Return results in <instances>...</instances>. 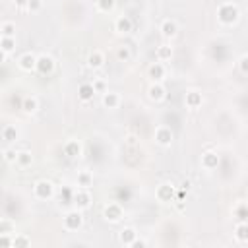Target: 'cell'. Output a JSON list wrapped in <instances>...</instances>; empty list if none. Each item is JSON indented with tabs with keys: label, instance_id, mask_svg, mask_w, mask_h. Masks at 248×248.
Segmentation results:
<instances>
[{
	"label": "cell",
	"instance_id": "obj_4",
	"mask_svg": "<svg viewBox=\"0 0 248 248\" xmlns=\"http://www.w3.org/2000/svg\"><path fill=\"white\" fill-rule=\"evenodd\" d=\"M174 196H176V186H174L172 182H161V184L155 188V198H157L161 203L174 202Z\"/></svg>",
	"mask_w": 248,
	"mask_h": 248
},
{
	"label": "cell",
	"instance_id": "obj_6",
	"mask_svg": "<svg viewBox=\"0 0 248 248\" xmlns=\"http://www.w3.org/2000/svg\"><path fill=\"white\" fill-rule=\"evenodd\" d=\"M153 138H155V141H157L159 145H163V147H169V145H172L174 134H172V130H170L169 126L161 124V126H157V128H155V132H153Z\"/></svg>",
	"mask_w": 248,
	"mask_h": 248
},
{
	"label": "cell",
	"instance_id": "obj_8",
	"mask_svg": "<svg viewBox=\"0 0 248 248\" xmlns=\"http://www.w3.org/2000/svg\"><path fill=\"white\" fill-rule=\"evenodd\" d=\"M74 202H76V207L78 209H89L91 207V202H93V196L89 194V188H79L76 194H74Z\"/></svg>",
	"mask_w": 248,
	"mask_h": 248
},
{
	"label": "cell",
	"instance_id": "obj_28",
	"mask_svg": "<svg viewBox=\"0 0 248 248\" xmlns=\"http://www.w3.org/2000/svg\"><path fill=\"white\" fill-rule=\"evenodd\" d=\"M12 246H16V248H25V246H31V238L27 236V234H16L14 232V236H12Z\"/></svg>",
	"mask_w": 248,
	"mask_h": 248
},
{
	"label": "cell",
	"instance_id": "obj_11",
	"mask_svg": "<svg viewBox=\"0 0 248 248\" xmlns=\"http://www.w3.org/2000/svg\"><path fill=\"white\" fill-rule=\"evenodd\" d=\"M101 105L105 107V108H118L120 107V93H116V91H105V93H101Z\"/></svg>",
	"mask_w": 248,
	"mask_h": 248
},
{
	"label": "cell",
	"instance_id": "obj_15",
	"mask_svg": "<svg viewBox=\"0 0 248 248\" xmlns=\"http://www.w3.org/2000/svg\"><path fill=\"white\" fill-rule=\"evenodd\" d=\"M132 27H134V23H132V19L128 16H118L114 19V31L118 35H128L132 31Z\"/></svg>",
	"mask_w": 248,
	"mask_h": 248
},
{
	"label": "cell",
	"instance_id": "obj_30",
	"mask_svg": "<svg viewBox=\"0 0 248 248\" xmlns=\"http://www.w3.org/2000/svg\"><path fill=\"white\" fill-rule=\"evenodd\" d=\"M16 223L12 219H0V234H14Z\"/></svg>",
	"mask_w": 248,
	"mask_h": 248
},
{
	"label": "cell",
	"instance_id": "obj_24",
	"mask_svg": "<svg viewBox=\"0 0 248 248\" xmlns=\"http://www.w3.org/2000/svg\"><path fill=\"white\" fill-rule=\"evenodd\" d=\"M16 163L19 165V167H31V163H33V155H31V151L29 149H19L17 151V157H16Z\"/></svg>",
	"mask_w": 248,
	"mask_h": 248
},
{
	"label": "cell",
	"instance_id": "obj_1",
	"mask_svg": "<svg viewBox=\"0 0 248 248\" xmlns=\"http://www.w3.org/2000/svg\"><path fill=\"white\" fill-rule=\"evenodd\" d=\"M238 17H240V10H238V6L234 2H223V4H219V8H217V19L223 25H232Z\"/></svg>",
	"mask_w": 248,
	"mask_h": 248
},
{
	"label": "cell",
	"instance_id": "obj_16",
	"mask_svg": "<svg viewBox=\"0 0 248 248\" xmlns=\"http://www.w3.org/2000/svg\"><path fill=\"white\" fill-rule=\"evenodd\" d=\"M200 163H202V167H203L205 170H213V169H217V165H219V155H217L215 151H205V153H202Z\"/></svg>",
	"mask_w": 248,
	"mask_h": 248
},
{
	"label": "cell",
	"instance_id": "obj_29",
	"mask_svg": "<svg viewBox=\"0 0 248 248\" xmlns=\"http://www.w3.org/2000/svg\"><path fill=\"white\" fill-rule=\"evenodd\" d=\"M95 6H97V10H99V12L108 14V12H112V10H114L116 0H95Z\"/></svg>",
	"mask_w": 248,
	"mask_h": 248
},
{
	"label": "cell",
	"instance_id": "obj_2",
	"mask_svg": "<svg viewBox=\"0 0 248 248\" xmlns=\"http://www.w3.org/2000/svg\"><path fill=\"white\" fill-rule=\"evenodd\" d=\"M33 194L37 200H50L54 196V182L52 180H46V178H41L33 184Z\"/></svg>",
	"mask_w": 248,
	"mask_h": 248
},
{
	"label": "cell",
	"instance_id": "obj_41",
	"mask_svg": "<svg viewBox=\"0 0 248 248\" xmlns=\"http://www.w3.org/2000/svg\"><path fill=\"white\" fill-rule=\"evenodd\" d=\"M190 188H192V182H190V180H182V182H180V190H184V192H188Z\"/></svg>",
	"mask_w": 248,
	"mask_h": 248
},
{
	"label": "cell",
	"instance_id": "obj_26",
	"mask_svg": "<svg viewBox=\"0 0 248 248\" xmlns=\"http://www.w3.org/2000/svg\"><path fill=\"white\" fill-rule=\"evenodd\" d=\"M2 138H4L6 141L14 143V141L19 138V130H17L14 124H8V126H4V130H2Z\"/></svg>",
	"mask_w": 248,
	"mask_h": 248
},
{
	"label": "cell",
	"instance_id": "obj_25",
	"mask_svg": "<svg viewBox=\"0 0 248 248\" xmlns=\"http://www.w3.org/2000/svg\"><path fill=\"white\" fill-rule=\"evenodd\" d=\"M155 56H157L159 62H167V60H170V58H172V46H170V45H161V46H157Z\"/></svg>",
	"mask_w": 248,
	"mask_h": 248
},
{
	"label": "cell",
	"instance_id": "obj_40",
	"mask_svg": "<svg viewBox=\"0 0 248 248\" xmlns=\"http://www.w3.org/2000/svg\"><path fill=\"white\" fill-rule=\"evenodd\" d=\"M126 143H128V145H136V143H138V138H136L134 134H130V136H126Z\"/></svg>",
	"mask_w": 248,
	"mask_h": 248
},
{
	"label": "cell",
	"instance_id": "obj_43",
	"mask_svg": "<svg viewBox=\"0 0 248 248\" xmlns=\"http://www.w3.org/2000/svg\"><path fill=\"white\" fill-rule=\"evenodd\" d=\"M6 58H8V54H6V52L0 48V64H2V62H6Z\"/></svg>",
	"mask_w": 248,
	"mask_h": 248
},
{
	"label": "cell",
	"instance_id": "obj_7",
	"mask_svg": "<svg viewBox=\"0 0 248 248\" xmlns=\"http://www.w3.org/2000/svg\"><path fill=\"white\" fill-rule=\"evenodd\" d=\"M35 70L43 76L50 74L54 70V58L50 54H37V64H35Z\"/></svg>",
	"mask_w": 248,
	"mask_h": 248
},
{
	"label": "cell",
	"instance_id": "obj_17",
	"mask_svg": "<svg viewBox=\"0 0 248 248\" xmlns=\"http://www.w3.org/2000/svg\"><path fill=\"white\" fill-rule=\"evenodd\" d=\"M105 52L103 50H93L89 56H87V66L91 68V70H99V68H103L105 66Z\"/></svg>",
	"mask_w": 248,
	"mask_h": 248
},
{
	"label": "cell",
	"instance_id": "obj_38",
	"mask_svg": "<svg viewBox=\"0 0 248 248\" xmlns=\"http://www.w3.org/2000/svg\"><path fill=\"white\" fill-rule=\"evenodd\" d=\"M12 236L14 234H0V246H12Z\"/></svg>",
	"mask_w": 248,
	"mask_h": 248
},
{
	"label": "cell",
	"instance_id": "obj_18",
	"mask_svg": "<svg viewBox=\"0 0 248 248\" xmlns=\"http://www.w3.org/2000/svg\"><path fill=\"white\" fill-rule=\"evenodd\" d=\"M202 103H203V97H202V93L200 91H186V95H184V105L188 107V108H198V107H202Z\"/></svg>",
	"mask_w": 248,
	"mask_h": 248
},
{
	"label": "cell",
	"instance_id": "obj_27",
	"mask_svg": "<svg viewBox=\"0 0 248 248\" xmlns=\"http://www.w3.org/2000/svg\"><path fill=\"white\" fill-rule=\"evenodd\" d=\"M0 48L6 54H12L16 50V37H0Z\"/></svg>",
	"mask_w": 248,
	"mask_h": 248
},
{
	"label": "cell",
	"instance_id": "obj_3",
	"mask_svg": "<svg viewBox=\"0 0 248 248\" xmlns=\"http://www.w3.org/2000/svg\"><path fill=\"white\" fill-rule=\"evenodd\" d=\"M62 225H64V229L66 231H78V229H81V225H83V215H81V209H70V211H66L64 213V217H62Z\"/></svg>",
	"mask_w": 248,
	"mask_h": 248
},
{
	"label": "cell",
	"instance_id": "obj_23",
	"mask_svg": "<svg viewBox=\"0 0 248 248\" xmlns=\"http://www.w3.org/2000/svg\"><path fill=\"white\" fill-rule=\"evenodd\" d=\"M234 236H236V240L238 242H248V225H246V221H238L236 225H234Z\"/></svg>",
	"mask_w": 248,
	"mask_h": 248
},
{
	"label": "cell",
	"instance_id": "obj_36",
	"mask_svg": "<svg viewBox=\"0 0 248 248\" xmlns=\"http://www.w3.org/2000/svg\"><path fill=\"white\" fill-rule=\"evenodd\" d=\"M4 159L8 161V163H16V157H17V151L16 149H12V147H8V149H4Z\"/></svg>",
	"mask_w": 248,
	"mask_h": 248
},
{
	"label": "cell",
	"instance_id": "obj_19",
	"mask_svg": "<svg viewBox=\"0 0 248 248\" xmlns=\"http://www.w3.org/2000/svg\"><path fill=\"white\" fill-rule=\"evenodd\" d=\"M147 76L153 79V81H163V78H165V66H163V62H153V64H149V68H147Z\"/></svg>",
	"mask_w": 248,
	"mask_h": 248
},
{
	"label": "cell",
	"instance_id": "obj_22",
	"mask_svg": "<svg viewBox=\"0 0 248 248\" xmlns=\"http://www.w3.org/2000/svg\"><path fill=\"white\" fill-rule=\"evenodd\" d=\"M21 108H23V112L25 114H33V112H37L39 110V101H37V97H25L23 101H21Z\"/></svg>",
	"mask_w": 248,
	"mask_h": 248
},
{
	"label": "cell",
	"instance_id": "obj_14",
	"mask_svg": "<svg viewBox=\"0 0 248 248\" xmlns=\"http://www.w3.org/2000/svg\"><path fill=\"white\" fill-rule=\"evenodd\" d=\"M93 97H95V89H93L91 81H83L78 85V99L81 103H89V101H93Z\"/></svg>",
	"mask_w": 248,
	"mask_h": 248
},
{
	"label": "cell",
	"instance_id": "obj_34",
	"mask_svg": "<svg viewBox=\"0 0 248 248\" xmlns=\"http://www.w3.org/2000/svg\"><path fill=\"white\" fill-rule=\"evenodd\" d=\"M234 215L238 217V221H246V203H244V202H238V203H236Z\"/></svg>",
	"mask_w": 248,
	"mask_h": 248
},
{
	"label": "cell",
	"instance_id": "obj_21",
	"mask_svg": "<svg viewBox=\"0 0 248 248\" xmlns=\"http://www.w3.org/2000/svg\"><path fill=\"white\" fill-rule=\"evenodd\" d=\"M76 184H78V188H91L93 186V172L79 170L76 176Z\"/></svg>",
	"mask_w": 248,
	"mask_h": 248
},
{
	"label": "cell",
	"instance_id": "obj_5",
	"mask_svg": "<svg viewBox=\"0 0 248 248\" xmlns=\"http://www.w3.org/2000/svg\"><path fill=\"white\" fill-rule=\"evenodd\" d=\"M103 215H105V219H107L108 223H118V221L124 217V209H122L120 203L108 202V203H105V207H103Z\"/></svg>",
	"mask_w": 248,
	"mask_h": 248
},
{
	"label": "cell",
	"instance_id": "obj_37",
	"mask_svg": "<svg viewBox=\"0 0 248 248\" xmlns=\"http://www.w3.org/2000/svg\"><path fill=\"white\" fill-rule=\"evenodd\" d=\"M238 70H240L242 74L248 72V56H246V54H242V56L238 58Z\"/></svg>",
	"mask_w": 248,
	"mask_h": 248
},
{
	"label": "cell",
	"instance_id": "obj_33",
	"mask_svg": "<svg viewBox=\"0 0 248 248\" xmlns=\"http://www.w3.org/2000/svg\"><path fill=\"white\" fill-rule=\"evenodd\" d=\"M91 85H93L95 93H105V91H107V81L101 79V78H95V79L91 81Z\"/></svg>",
	"mask_w": 248,
	"mask_h": 248
},
{
	"label": "cell",
	"instance_id": "obj_12",
	"mask_svg": "<svg viewBox=\"0 0 248 248\" xmlns=\"http://www.w3.org/2000/svg\"><path fill=\"white\" fill-rule=\"evenodd\" d=\"M35 64H37V54H33V52H23L17 58V66L23 72H33L35 70Z\"/></svg>",
	"mask_w": 248,
	"mask_h": 248
},
{
	"label": "cell",
	"instance_id": "obj_42",
	"mask_svg": "<svg viewBox=\"0 0 248 248\" xmlns=\"http://www.w3.org/2000/svg\"><path fill=\"white\" fill-rule=\"evenodd\" d=\"M14 2H16V6H17V8L25 10V8H27V2H29V0H14Z\"/></svg>",
	"mask_w": 248,
	"mask_h": 248
},
{
	"label": "cell",
	"instance_id": "obj_13",
	"mask_svg": "<svg viewBox=\"0 0 248 248\" xmlns=\"http://www.w3.org/2000/svg\"><path fill=\"white\" fill-rule=\"evenodd\" d=\"M81 153H83V147L79 140H68L64 143V155H68L70 159H78L81 157Z\"/></svg>",
	"mask_w": 248,
	"mask_h": 248
},
{
	"label": "cell",
	"instance_id": "obj_35",
	"mask_svg": "<svg viewBox=\"0 0 248 248\" xmlns=\"http://www.w3.org/2000/svg\"><path fill=\"white\" fill-rule=\"evenodd\" d=\"M25 10H29V12H41L43 10V0H29L27 2V8Z\"/></svg>",
	"mask_w": 248,
	"mask_h": 248
},
{
	"label": "cell",
	"instance_id": "obj_9",
	"mask_svg": "<svg viewBox=\"0 0 248 248\" xmlns=\"http://www.w3.org/2000/svg\"><path fill=\"white\" fill-rule=\"evenodd\" d=\"M159 31H161V35H163L165 39H172V37L178 33V23H176L172 17H165V19L161 21V25H159Z\"/></svg>",
	"mask_w": 248,
	"mask_h": 248
},
{
	"label": "cell",
	"instance_id": "obj_39",
	"mask_svg": "<svg viewBox=\"0 0 248 248\" xmlns=\"http://www.w3.org/2000/svg\"><path fill=\"white\" fill-rule=\"evenodd\" d=\"M145 244H147L145 240H141V238H138V236H136V238H134V242L130 244V248H143Z\"/></svg>",
	"mask_w": 248,
	"mask_h": 248
},
{
	"label": "cell",
	"instance_id": "obj_44",
	"mask_svg": "<svg viewBox=\"0 0 248 248\" xmlns=\"http://www.w3.org/2000/svg\"><path fill=\"white\" fill-rule=\"evenodd\" d=\"M0 37H2V29H0Z\"/></svg>",
	"mask_w": 248,
	"mask_h": 248
},
{
	"label": "cell",
	"instance_id": "obj_10",
	"mask_svg": "<svg viewBox=\"0 0 248 248\" xmlns=\"http://www.w3.org/2000/svg\"><path fill=\"white\" fill-rule=\"evenodd\" d=\"M147 97H149L151 101H155V103L163 101V99L167 97V89H165V85H163L161 81H153V83L147 87Z\"/></svg>",
	"mask_w": 248,
	"mask_h": 248
},
{
	"label": "cell",
	"instance_id": "obj_31",
	"mask_svg": "<svg viewBox=\"0 0 248 248\" xmlns=\"http://www.w3.org/2000/svg\"><path fill=\"white\" fill-rule=\"evenodd\" d=\"M0 29H2V37H16V23L14 21L0 23Z\"/></svg>",
	"mask_w": 248,
	"mask_h": 248
},
{
	"label": "cell",
	"instance_id": "obj_20",
	"mask_svg": "<svg viewBox=\"0 0 248 248\" xmlns=\"http://www.w3.org/2000/svg\"><path fill=\"white\" fill-rule=\"evenodd\" d=\"M136 236H138V231H136L134 227H124V229H120V232H118V242L124 244V246H130Z\"/></svg>",
	"mask_w": 248,
	"mask_h": 248
},
{
	"label": "cell",
	"instance_id": "obj_32",
	"mask_svg": "<svg viewBox=\"0 0 248 248\" xmlns=\"http://www.w3.org/2000/svg\"><path fill=\"white\" fill-rule=\"evenodd\" d=\"M116 58H118L120 62H128V60L132 58V50H130V46H126V45L118 46V48H116Z\"/></svg>",
	"mask_w": 248,
	"mask_h": 248
}]
</instances>
